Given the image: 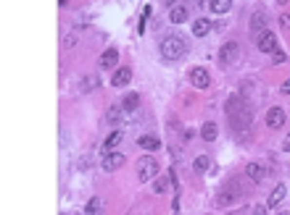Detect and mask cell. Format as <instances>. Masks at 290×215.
Wrapping results in <instances>:
<instances>
[{
	"instance_id": "obj_20",
	"label": "cell",
	"mask_w": 290,
	"mask_h": 215,
	"mask_svg": "<svg viewBox=\"0 0 290 215\" xmlns=\"http://www.w3.org/2000/svg\"><path fill=\"white\" fill-rule=\"evenodd\" d=\"M172 24H185L188 21V8L185 5H177V8H172Z\"/></svg>"
},
{
	"instance_id": "obj_33",
	"label": "cell",
	"mask_w": 290,
	"mask_h": 215,
	"mask_svg": "<svg viewBox=\"0 0 290 215\" xmlns=\"http://www.w3.org/2000/svg\"><path fill=\"white\" fill-rule=\"evenodd\" d=\"M280 215H290V213H280Z\"/></svg>"
},
{
	"instance_id": "obj_26",
	"label": "cell",
	"mask_w": 290,
	"mask_h": 215,
	"mask_svg": "<svg viewBox=\"0 0 290 215\" xmlns=\"http://www.w3.org/2000/svg\"><path fill=\"white\" fill-rule=\"evenodd\" d=\"M121 113H124V110H121V108H116V105H114V108H108L106 118H108V121H111V123H116V121H119V118H121Z\"/></svg>"
},
{
	"instance_id": "obj_3",
	"label": "cell",
	"mask_w": 290,
	"mask_h": 215,
	"mask_svg": "<svg viewBox=\"0 0 290 215\" xmlns=\"http://www.w3.org/2000/svg\"><path fill=\"white\" fill-rule=\"evenodd\" d=\"M137 176H140V181H151L153 176H158V163L151 155H143L137 163Z\"/></svg>"
},
{
	"instance_id": "obj_2",
	"label": "cell",
	"mask_w": 290,
	"mask_h": 215,
	"mask_svg": "<svg viewBox=\"0 0 290 215\" xmlns=\"http://www.w3.org/2000/svg\"><path fill=\"white\" fill-rule=\"evenodd\" d=\"M188 53V45L185 40H179V37H166L164 42H161V55L166 58V61H177V58H182Z\"/></svg>"
},
{
	"instance_id": "obj_32",
	"label": "cell",
	"mask_w": 290,
	"mask_h": 215,
	"mask_svg": "<svg viewBox=\"0 0 290 215\" xmlns=\"http://www.w3.org/2000/svg\"><path fill=\"white\" fill-rule=\"evenodd\" d=\"M282 149H285V152H290V134L285 136V142H282Z\"/></svg>"
},
{
	"instance_id": "obj_1",
	"label": "cell",
	"mask_w": 290,
	"mask_h": 215,
	"mask_svg": "<svg viewBox=\"0 0 290 215\" xmlns=\"http://www.w3.org/2000/svg\"><path fill=\"white\" fill-rule=\"evenodd\" d=\"M227 118L232 123V129L246 132V129H251V123H253V108L240 95H232L227 100Z\"/></svg>"
},
{
	"instance_id": "obj_30",
	"label": "cell",
	"mask_w": 290,
	"mask_h": 215,
	"mask_svg": "<svg viewBox=\"0 0 290 215\" xmlns=\"http://www.w3.org/2000/svg\"><path fill=\"white\" fill-rule=\"evenodd\" d=\"M193 134H195V132H193V129H185V132H182V139H185V142H188V139H190V136H193Z\"/></svg>"
},
{
	"instance_id": "obj_23",
	"label": "cell",
	"mask_w": 290,
	"mask_h": 215,
	"mask_svg": "<svg viewBox=\"0 0 290 215\" xmlns=\"http://www.w3.org/2000/svg\"><path fill=\"white\" fill-rule=\"evenodd\" d=\"M169 184H172V173H166V176H158L153 189H156V194H164L166 189H169Z\"/></svg>"
},
{
	"instance_id": "obj_11",
	"label": "cell",
	"mask_w": 290,
	"mask_h": 215,
	"mask_svg": "<svg viewBox=\"0 0 290 215\" xmlns=\"http://www.w3.org/2000/svg\"><path fill=\"white\" fill-rule=\"evenodd\" d=\"M246 176H248L251 181H256V184H259V181H264L269 173H267V168H264V165H259V163H248V165H246Z\"/></svg>"
},
{
	"instance_id": "obj_13",
	"label": "cell",
	"mask_w": 290,
	"mask_h": 215,
	"mask_svg": "<svg viewBox=\"0 0 290 215\" xmlns=\"http://www.w3.org/2000/svg\"><path fill=\"white\" fill-rule=\"evenodd\" d=\"M137 147H143V149H158L161 147V139H158V136H153V134H140L137 136Z\"/></svg>"
},
{
	"instance_id": "obj_12",
	"label": "cell",
	"mask_w": 290,
	"mask_h": 215,
	"mask_svg": "<svg viewBox=\"0 0 290 215\" xmlns=\"http://www.w3.org/2000/svg\"><path fill=\"white\" fill-rule=\"evenodd\" d=\"M95 87H100V76H95V74L82 76L79 84H77V89H79V92H93Z\"/></svg>"
},
{
	"instance_id": "obj_4",
	"label": "cell",
	"mask_w": 290,
	"mask_h": 215,
	"mask_svg": "<svg viewBox=\"0 0 290 215\" xmlns=\"http://www.w3.org/2000/svg\"><path fill=\"white\" fill-rule=\"evenodd\" d=\"M237 197H243V192H240V186H237V181H230L227 186L219 192V197H216V205L219 207H224V205H232Z\"/></svg>"
},
{
	"instance_id": "obj_9",
	"label": "cell",
	"mask_w": 290,
	"mask_h": 215,
	"mask_svg": "<svg viewBox=\"0 0 290 215\" xmlns=\"http://www.w3.org/2000/svg\"><path fill=\"white\" fill-rule=\"evenodd\" d=\"M267 126L269 129H282V126H285V110H282V108H269Z\"/></svg>"
},
{
	"instance_id": "obj_17",
	"label": "cell",
	"mask_w": 290,
	"mask_h": 215,
	"mask_svg": "<svg viewBox=\"0 0 290 215\" xmlns=\"http://www.w3.org/2000/svg\"><path fill=\"white\" fill-rule=\"evenodd\" d=\"M130 79H132V71L130 68H121V71H116V74H114L111 84H114V87H127Z\"/></svg>"
},
{
	"instance_id": "obj_8",
	"label": "cell",
	"mask_w": 290,
	"mask_h": 215,
	"mask_svg": "<svg viewBox=\"0 0 290 215\" xmlns=\"http://www.w3.org/2000/svg\"><path fill=\"white\" fill-rule=\"evenodd\" d=\"M219 58H222V63H235L237 58H240V45H237V42L222 45V53H219Z\"/></svg>"
},
{
	"instance_id": "obj_31",
	"label": "cell",
	"mask_w": 290,
	"mask_h": 215,
	"mask_svg": "<svg viewBox=\"0 0 290 215\" xmlns=\"http://www.w3.org/2000/svg\"><path fill=\"white\" fill-rule=\"evenodd\" d=\"M282 95H290V79L282 82Z\"/></svg>"
},
{
	"instance_id": "obj_22",
	"label": "cell",
	"mask_w": 290,
	"mask_h": 215,
	"mask_svg": "<svg viewBox=\"0 0 290 215\" xmlns=\"http://www.w3.org/2000/svg\"><path fill=\"white\" fill-rule=\"evenodd\" d=\"M209 8L214 11V14H227V11L232 8V3H230V0H211Z\"/></svg>"
},
{
	"instance_id": "obj_21",
	"label": "cell",
	"mask_w": 290,
	"mask_h": 215,
	"mask_svg": "<svg viewBox=\"0 0 290 215\" xmlns=\"http://www.w3.org/2000/svg\"><path fill=\"white\" fill-rule=\"evenodd\" d=\"M193 168H195V173H206L211 168V158L209 155H198L195 163H193Z\"/></svg>"
},
{
	"instance_id": "obj_16",
	"label": "cell",
	"mask_w": 290,
	"mask_h": 215,
	"mask_svg": "<svg viewBox=\"0 0 290 215\" xmlns=\"http://www.w3.org/2000/svg\"><path fill=\"white\" fill-rule=\"evenodd\" d=\"M137 108H140V95L137 92H130L124 100H121V110H124V113H135Z\"/></svg>"
},
{
	"instance_id": "obj_28",
	"label": "cell",
	"mask_w": 290,
	"mask_h": 215,
	"mask_svg": "<svg viewBox=\"0 0 290 215\" xmlns=\"http://www.w3.org/2000/svg\"><path fill=\"white\" fill-rule=\"evenodd\" d=\"M251 215H267V207H264V205L253 207V210H251Z\"/></svg>"
},
{
	"instance_id": "obj_10",
	"label": "cell",
	"mask_w": 290,
	"mask_h": 215,
	"mask_svg": "<svg viewBox=\"0 0 290 215\" xmlns=\"http://www.w3.org/2000/svg\"><path fill=\"white\" fill-rule=\"evenodd\" d=\"M256 45H259L261 53H277V37L272 34V32H267V34H261L259 40H256Z\"/></svg>"
},
{
	"instance_id": "obj_24",
	"label": "cell",
	"mask_w": 290,
	"mask_h": 215,
	"mask_svg": "<svg viewBox=\"0 0 290 215\" xmlns=\"http://www.w3.org/2000/svg\"><path fill=\"white\" fill-rule=\"evenodd\" d=\"M100 207H103V199H100V197H93V199L87 202V213H85V215H95Z\"/></svg>"
},
{
	"instance_id": "obj_25",
	"label": "cell",
	"mask_w": 290,
	"mask_h": 215,
	"mask_svg": "<svg viewBox=\"0 0 290 215\" xmlns=\"http://www.w3.org/2000/svg\"><path fill=\"white\" fill-rule=\"evenodd\" d=\"M121 136H124L121 132H111V134H108V139H106V149H111V147L119 145V142H121Z\"/></svg>"
},
{
	"instance_id": "obj_15",
	"label": "cell",
	"mask_w": 290,
	"mask_h": 215,
	"mask_svg": "<svg viewBox=\"0 0 290 215\" xmlns=\"http://www.w3.org/2000/svg\"><path fill=\"white\" fill-rule=\"evenodd\" d=\"M116 63H119V53H116V50H106V53L100 55V71L114 68Z\"/></svg>"
},
{
	"instance_id": "obj_14",
	"label": "cell",
	"mask_w": 290,
	"mask_h": 215,
	"mask_svg": "<svg viewBox=\"0 0 290 215\" xmlns=\"http://www.w3.org/2000/svg\"><path fill=\"white\" fill-rule=\"evenodd\" d=\"M285 194H288L285 184H277V186H274V192H272V197H269V202H267V210H272V207L280 205V202L285 199Z\"/></svg>"
},
{
	"instance_id": "obj_7",
	"label": "cell",
	"mask_w": 290,
	"mask_h": 215,
	"mask_svg": "<svg viewBox=\"0 0 290 215\" xmlns=\"http://www.w3.org/2000/svg\"><path fill=\"white\" fill-rule=\"evenodd\" d=\"M190 82H193V87H198V89H206L209 87V71H206L203 66H195L190 71Z\"/></svg>"
},
{
	"instance_id": "obj_29",
	"label": "cell",
	"mask_w": 290,
	"mask_h": 215,
	"mask_svg": "<svg viewBox=\"0 0 290 215\" xmlns=\"http://www.w3.org/2000/svg\"><path fill=\"white\" fill-rule=\"evenodd\" d=\"M280 24H282V27H290V14H282L280 16Z\"/></svg>"
},
{
	"instance_id": "obj_6",
	"label": "cell",
	"mask_w": 290,
	"mask_h": 215,
	"mask_svg": "<svg viewBox=\"0 0 290 215\" xmlns=\"http://www.w3.org/2000/svg\"><path fill=\"white\" fill-rule=\"evenodd\" d=\"M121 165H124V155L114 152V149H111V152H106V155H103V160H100V168H103V171H108V173L116 171V168H121Z\"/></svg>"
},
{
	"instance_id": "obj_19",
	"label": "cell",
	"mask_w": 290,
	"mask_h": 215,
	"mask_svg": "<svg viewBox=\"0 0 290 215\" xmlns=\"http://www.w3.org/2000/svg\"><path fill=\"white\" fill-rule=\"evenodd\" d=\"M216 132H219V129H216L214 121H206L203 126H201V136H203L206 142H214L216 139Z\"/></svg>"
},
{
	"instance_id": "obj_5",
	"label": "cell",
	"mask_w": 290,
	"mask_h": 215,
	"mask_svg": "<svg viewBox=\"0 0 290 215\" xmlns=\"http://www.w3.org/2000/svg\"><path fill=\"white\" fill-rule=\"evenodd\" d=\"M269 29V16L264 14V11H256L253 16H251V32L256 34V40H259L261 34H267Z\"/></svg>"
},
{
	"instance_id": "obj_27",
	"label": "cell",
	"mask_w": 290,
	"mask_h": 215,
	"mask_svg": "<svg viewBox=\"0 0 290 215\" xmlns=\"http://www.w3.org/2000/svg\"><path fill=\"white\" fill-rule=\"evenodd\" d=\"M285 58H288V55L282 53V50H277V53L272 55V63H285Z\"/></svg>"
},
{
	"instance_id": "obj_18",
	"label": "cell",
	"mask_w": 290,
	"mask_h": 215,
	"mask_svg": "<svg viewBox=\"0 0 290 215\" xmlns=\"http://www.w3.org/2000/svg\"><path fill=\"white\" fill-rule=\"evenodd\" d=\"M209 32H211V21H209V18H198V21L193 24V34H195V37H206Z\"/></svg>"
}]
</instances>
